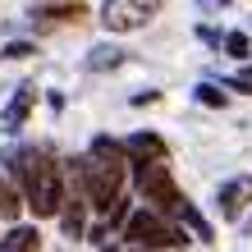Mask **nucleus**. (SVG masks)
Listing matches in <instances>:
<instances>
[{"instance_id":"nucleus-15","label":"nucleus","mask_w":252,"mask_h":252,"mask_svg":"<svg viewBox=\"0 0 252 252\" xmlns=\"http://www.w3.org/2000/svg\"><path fill=\"white\" fill-rule=\"evenodd\" d=\"M197 101H206V106L220 110V106H225V92H220V87H211V83H202V87H197Z\"/></svg>"},{"instance_id":"nucleus-11","label":"nucleus","mask_w":252,"mask_h":252,"mask_svg":"<svg viewBox=\"0 0 252 252\" xmlns=\"http://www.w3.org/2000/svg\"><path fill=\"white\" fill-rule=\"evenodd\" d=\"M87 156H96V160H124V142H115V138H92V152Z\"/></svg>"},{"instance_id":"nucleus-4","label":"nucleus","mask_w":252,"mask_h":252,"mask_svg":"<svg viewBox=\"0 0 252 252\" xmlns=\"http://www.w3.org/2000/svg\"><path fill=\"white\" fill-rule=\"evenodd\" d=\"M133 179H138V192L147 202H152V211H184L188 197L179 192V184L170 179V170H165V160L160 165H133Z\"/></svg>"},{"instance_id":"nucleus-7","label":"nucleus","mask_w":252,"mask_h":252,"mask_svg":"<svg viewBox=\"0 0 252 252\" xmlns=\"http://www.w3.org/2000/svg\"><path fill=\"white\" fill-rule=\"evenodd\" d=\"M124 160H133V165H160L165 160V142L156 133H133L124 142Z\"/></svg>"},{"instance_id":"nucleus-12","label":"nucleus","mask_w":252,"mask_h":252,"mask_svg":"<svg viewBox=\"0 0 252 252\" xmlns=\"http://www.w3.org/2000/svg\"><path fill=\"white\" fill-rule=\"evenodd\" d=\"M19 206H23V202H19V192H14L5 179H0V216H5V220H14V216H19Z\"/></svg>"},{"instance_id":"nucleus-10","label":"nucleus","mask_w":252,"mask_h":252,"mask_svg":"<svg viewBox=\"0 0 252 252\" xmlns=\"http://www.w3.org/2000/svg\"><path fill=\"white\" fill-rule=\"evenodd\" d=\"M120 60H124V51H120V46H96L92 55H87V69H115Z\"/></svg>"},{"instance_id":"nucleus-17","label":"nucleus","mask_w":252,"mask_h":252,"mask_svg":"<svg viewBox=\"0 0 252 252\" xmlns=\"http://www.w3.org/2000/svg\"><path fill=\"white\" fill-rule=\"evenodd\" d=\"M225 51H229V55H248V51H252V41H248L243 32H229V37H225Z\"/></svg>"},{"instance_id":"nucleus-14","label":"nucleus","mask_w":252,"mask_h":252,"mask_svg":"<svg viewBox=\"0 0 252 252\" xmlns=\"http://www.w3.org/2000/svg\"><path fill=\"white\" fill-rule=\"evenodd\" d=\"M184 220H188V225H192V234H197V239L202 243H211V225H206V220H202V211H192V206H184V211H179Z\"/></svg>"},{"instance_id":"nucleus-1","label":"nucleus","mask_w":252,"mask_h":252,"mask_svg":"<svg viewBox=\"0 0 252 252\" xmlns=\"http://www.w3.org/2000/svg\"><path fill=\"white\" fill-rule=\"evenodd\" d=\"M5 165L14 170V179L23 184V202L32 206V216H60L64 211V174H60L51 152L19 147V152L5 156Z\"/></svg>"},{"instance_id":"nucleus-16","label":"nucleus","mask_w":252,"mask_h":252,"mask_svg":"<svg viewBox=\"0 0 252 252\" xmlns=\"http://www.w3.org/2000/svg\"><path fill=\"white\" fill-rule=\"evenodd\" d=\"M64 229H69V234H78V229H83V206H78V202H69V206H64Z\"/></svg>"},{"instance_id":"nucleus-8","label":"nucleus","mask_w":252,"mask_h":252,"mask_svg":"<svg viewBox=\"0 0 252 252\" xmlns=\"http://www.w3.org/2000/svg\"><path fill=\"white\" fill-rule=\"evenodd\" d=\"M32 101H37V87H32V83H23L19 92H14V101L5 106V115H0V124H5V128H19V124L28 120V110H32Z\"/></svg>"},{"instance_id":"nucleus-3","label":"nucleus","mask_w":252,"mask_h":252,"mask_svg":"<svg viewBox=\"0 0 252 252\" xmlns=\"http://www.w3.org/2000/svg\"><path fill=\"white\" fill-rule=\"evenodd\" d=\"M124 243L152 248V252H179L184 248V229H174L170 220L156 216V211H133L124 220Z\"/></svg>"},{"instance_id":"nucleus-5","label":"nucleus","mask_w":252,"mask_h":252,"mask_svg":"<svg viewBox=\"0 0 252 252\" xmlns=\"http://www.w3.org/2000/svg\"><path fill=\"white\" fill-rule=\"evenodd\" d=\"M156 14V5H128V0H106L101 5V23L110 32H128V28H142Z\"/></svg>"},{"instance_id":"nucleus-13","label":"nucleus","mask_w":252,"mask_h":252,"mask_svg":"<svg viewBox=\"0 0 252 252\" xmlns=\"http://www.w3.org/2000/svg\"><path fill=\"white\" fill-rule=\"evenodd\" d=\"M32 14H41V19H78L83 5H37Z\"/></svg>"},{"instance_id":"nucleus-2","label":"nucleus","mask_w":252,"mask_h":252,"mask_svg":"<svg viewBox=\"0 0 252 252\" xmlns=\"http://www.w3.org/2000/svg\"><path fill=\"white\" fill-rule=\"evenodd\" d=\"M73 174L83 184V197L96 206V211H115L120 202V188H124V160H96V156H83L73 160Z\"/></svg>"},{"instance_id":"nucleus-9","label":"nucleus","mask_w":252,"mask_h":252,"mask_svg":"<svg viewBox=\"0 0 252 252\" xmlns=\"http://www.w3.org/2000/svg\"><path fill=\"white\" fill-rule=\"evenodd\" d=\"M0 252H41V234L32 225H14L5 239H0Z\"/></svg>"},{"instance_id":"nucleus-18","label":"nucleus","mask_w":252,"mask_h":252,"mask_svg":"<svg viewBox=\"0 0 252 252\" xmlns=\"http://www.w3.org/2000/svg\"><path fill=\"white\" fill-rule=\"evenodd\" d=\"M0 55H9V60H28V55H32V41H9Z\"/></svg>"},{"instance_id":"nucleus-6","label":"nucleus","mask_w":252,"mask_h":252,"mask_svg":"<svg viewBox=\"0 0 252 252\" xmlns=\"http://www.w3.org/2000/svg\"><path fill=\"white\" fill-rule=\"evenodd\" d=\"M216 202H220V216H225V220H239V216H243V206L252 202V179H248V174H239V179L220 184Z\"/></svg>"},{"instance_id":"nucleus-19","label":"nucleus","mask_w":252,"mask_h":252,"mask_svg":"<svg viewBox=\"0 0 252 252\" xmlns=\"http://www.w3.org/2000/svg\"><path fill=\"white\" fill-rule=\"evenodd\" d=\"M234 78H239V83H252V64H248V69H239Z\"/></svg>"}]
</instances>
